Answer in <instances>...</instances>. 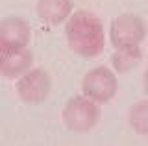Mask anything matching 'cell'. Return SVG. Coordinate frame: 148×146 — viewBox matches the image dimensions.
<instances>
[{"label":"cell","instance_id":"cell-8","mask_svg":"<svg viewBox=\"0 0 148 146\" xmlns=\"http://www.w3.org/2000/svg\"><path fill=\"white\" fill-rule=\"evenodd\" d=\"M72 0H37V17L46 24H61L72 15Z\"/></svg>","mask_w":148,"mask_h":146},{"label":"cell","instance_id":"cell-11","mask_svg":"<svg viewBox=\"0 0 148 146\" xmlns=\"http://www.w3.org/2000/svg\"><path fill=\"white\" fill-rule=\"evenodd\" d=\"M143 93L148 96V68L145 70V74H143Z\"/></svg>","mask_w":148,"mask_h":146},{"label":"cell","instance_id":"cell-4","mask_svg":"<svg viewBox=\"0 0 148 146\" xmlns=\"http://www.w3.org/2000/svg\"><path fill=\"white\" fill-rule=\"evenodd\" d=\"M119 91V80L109 67H95L83 76L82 93L96 104H108L115 98Z\"/></svg>","mask_w":148,"mask_h":146},{"label":"cell","instance_id":"cell-2","mask_svg":"<svg viewBox=\"0 0 148 146\" xmlns=\"http://www.w3.org/2000/svg\"><path fill=\"white\" fill-rule=\"evenodd\" d=\"M63 122L74 133H83V131L92 130L98 124L102 117L100 104H96L95 100L83 96H74L67 102V106L63 107Z\"/></svg>","mask_w":148,"mask_h":146},{"label":"cell","instance_id":"cell-6","mask_svg":"<svg viewBox=\"0 0 148 146\" xmlns=\"http://www.w3.org/2000/svg\"><path fill=\"white\" fill-rule=\"evenodd\" d=\"M32 41V28L21 17L9 15L0 20V54L28 48Z\"/></svg>","mask_w":148,"mask_h":146},{"label":"cell","instance_id":"cell-9","mask_svg":"<svg viewBox=\"0 0 148 146\" xmlns=\"http://www.w3.org/2000/svg\"><path fill=\"white\" fill-rule=\"evenodd\" d=\"M141 61H143L141 46L128 48V50H115V54L111 56V65L119 74H124V72L135 68Z\"/></svg>","mask_w":148,"mask_h":146},{"label":"cell","instance_id":"cell-10","mask_svg":"<svg viewBox=\"0 0 148 146\" xmlns=\"http://www.w3.org/2000/svg\"><path fill=\"white\" fill-rule=\"evenodd\" d=\"M128 120L137 135L148 137V100H141L130 107Z\"/></svg>","mask_w":148,"mask_h":146},{"label":"cell","instance_id":"cell-3","mask_svg":"<svg viewBox=\"0 0 148 146\" xmlns=\"http://www.w3.org/2000/svg\"><path fill=\"white\" fill-rule=\"evenodd\" d=\"M146 37V22L139 15L122 13L115 17L109 26V41L115 50L135 48Z\"/></svg>","mask_w":148,"mask_h":146},{"label":"cell","instance_id":"cell-5","mask_svg":"<svg viewBox=\"0 0 148 146\" xmlns=\"http://www.w3.org/2000/svg\"><path fill=\"white\" fill-rule=\"evenodd\" d=\"M17 94L24 104L39 106L52 91V78L45 68H30L17 80Z\"/></svg>","mask_w":148,"mask_h":146},{"label":"cell","instance_id":"cell-7","mask_svg":"<svg viewBox=\"0 0 148 146\" xmlns=\"http://www.w3.org/2000/svg\"><path fill=\"white\" fill-rule=\"evenodd\" d=\"M32 65H34V52L30 48L0 54V74L8 80L21 78L32 68Z\"/></svg>","mask_w":148,"mask_h":146},{"label":"cell","instance_id":"cell-1","mask_svg":"<svg viewBox=\"0 0 148 146\" xmlns=\"http://www.w3.org/2000/svg\"><path fill=\"white\" fill-rule=\"evenodd\" d=\"M65 37L74 54L80 57L91 59L104 52L106 35L104 24L95 13L78 10L67 19L65 24Z\"/></svg>","mask_w":148,"mask_h":146}]
</instances>
